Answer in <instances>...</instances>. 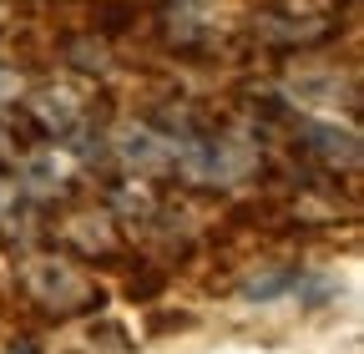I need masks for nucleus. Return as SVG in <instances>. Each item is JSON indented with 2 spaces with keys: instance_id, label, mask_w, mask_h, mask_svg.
<instances>
[{
  "instance_id": "1",
  "label": "nucleus",
  "mask_w": 364,
  "mask_h": 354,
  "mask_svg": "<svg viewBox=\"0 0 364 354\" xmlns=\"http://www.w3.org/2000/svg\"><path fill=\"white\" fill-rule=\"evenodd\" d=\"M31 284L41 289V299H46V304H71V299L81 294V279H76L71 269H61V263H36Z\"/></svg>"
},
{
  "instance_id": "2",
  "label": "nucleus",
  "mask_w": 364,
  "mask_h": 354,
  "mask_svg": "<svg viewBox=\"0 0 364 354\" xmlns=\"http://www.w3.org/2000/svg\"><path fill=\"white\" fill-rule=\"evenodd\" d=\"M117 147H122V157L127 162H142V167H152V162H167V157H157V152H167L147 127H127V132H117Z\"/></svg>"
},
{
  "instance_id": "3",
  "label": "nucleus",
  "mask_w": 364,
  "mask_h": 354,
  "mask_svg": "<svg viewBox=\"0 0 364 354\" xmlns=\"http://www.w3.org/2000/svg\"><path fill=\"white\" fill-rule=\"evenodd\" d=\"M11 86H16V76H11L6 66H0V97H6V92H11Z\"/></svg>"
}]
</instances>
